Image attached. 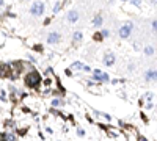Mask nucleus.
Segmentation results:
<instances>
[{
    "label": "nucleus",
    "mask_w": 157,
    "mask_h": 141,
    "mask_svg": "<svg viewBox=\"0 0 157 141\" xmlns=\"http://www.w3.org/2000/svg\"><path fill=\"white\" fill-rule=\"evenodd\" d=\"M24 85L29 89H39L41 85H43V77L36 69H30L24 77Z\"/></svg>",
    "instance_id": "1"
},
{
    "label": "nucleus",
    "mask_w": 157,
    "mask_h": 141,
    "mask_svg": "<svg viewBox=\"0 0 157 141\" xmlns=\"http://www.w3.org/2000/svg\"><path fill=\"white\" fill-rule=\"evenodd\" d=\"M91 80H93L94 83H98V85L110 83V75H108L107 72H104V70H101V69H93V72H91Z\"/></svg>",
    "instance_id": "2"
},
{
    "label": "nucleus",
    "mask_w": 157,
    "mask_h": 141,
    "mask_svg": "<svg viewBox=\"0 0 157 141\" xmlns=\"http://www.w3.org/2000/svg\"><path fill=\"white\" fill-rule=\"evenodd\" d=\"M132 30H134V24L131 22V20H127V22H124L119 28H118V36L119 39H131L132 36Z\"/></svg>",
    "instance_id": "3"
},
{
    "label": "nucleus",
    "mask_w": 157,
    "mask_h": 141,
    "mask_svg": "<svg viewBox=\"0 0 157 141\" xmlns=\"http://www.w3.org/2000/svg\"><path fill=\"white\" fill-rule=\"evenodd\" d=\"M44 11H46V5L43 2H33L32 6H30V14H32V16H35V17L43 16Z\"/></svg>",
    "instance_id": "4"
},
{
    "label": "nucleus",
    "mask_w": 157,
    "mask_h": 141,
    "mask_svg": "<svg viewBox=\"0 0 157 141\" xmlns=\"http://www.w3.org/2000/svg\"><path fill=\"white\" fill-rule=\"evenodd\" d=\"M102 64L105 68H113L116 64V55L113 52H105L104 56H102Z\"/></svg>",
    "instance_id": "5"
},
{
    "label": "nucleus",
    "mask_w": 157,
    "mask_h": 141,
    "mask_svg": "<svg viewBox=\"0 0 157 141\" xmlns=\"http://www.w3.org/2000/svg\"><path fill=\"white\" fill-rule=\"evenodd\" d=\"M143 80L146 83H157V69H146L143 72Z\"/></svg>",
    "instance_id": "6"
},
{
    "label": "nucleus",
    "mask_w": 157,
    "mask_h": 141,
    "mask_svg": "<svg viewBox=\"0 0 157 141\" xmlns=\"http://www.w3.org/2000/svg\"><path fill=\"white\" fill-rule=\"evenodd\" d=\"M60 41H61V34L58 32H50L49 34H47V38H46V42L49 46H57Z\"/></svg>",
    "instance_id": "7"
},
{
    "label": "nucleus",
    "mask_w": 157,
    "mask_h": 141,
    "mask_svg": "<svg viewBox=\"0 0 157 141\" xmlns=\"http://www.w3.org/2000/svg\"><path fill=\"white\" fill-rule=\"evenodd\" d=\"M79 17H80V14H79L77 10H69L66 13V20H68V24H69V25L77 24L79 22Z\"/></svg>",
    "instance_id": "8"
},
{
    "label": "nucleus",
    "mask_w": 157,
    "mask_h": 141,
    "mask_svg": "<svg viewBox=\"0 0 157 141\" xmlns=\"http://www.w3.org/2000/svg\"><path fill=\"white\" fill-rule=\"evenodd\" d=\"M104 24H105V17H104V14H102V13H98L96 16L91 19V25L94 28H102Z\"/></svg>",
    "instance_id": "9"
},
{
    "label": "nucleus",
    "mask_w": 157,
    "mask_h": 141,
    "mask_svg": "<svg viewBox=\"0 0 157 141\" xmlns=\"http://www.w3.org/2000/svg\"><path fill=\"white\" fill-rule=\"evenodd\" d=\"M71 41H72V44H80V42L83 41V32H82V30H76L72 33Z\"/></svg>",
    "instance_id": "10"
},
{
    "label": "nucleus",
    "mask_w": 157,
    "mask_h": 141,
    "mask_svg": "<svg viewBox=\"0 0 157 141\" xmlns=\"http://www.w3.org/2000/svg\"><path fill=\"white\" fill-rule=\"evenodd\" d=\"M154 53H155V47H154V46L149 44V46H145V47H143V55H145V56H152Z\"/></svg>",
    "instance_id": "11"
},
{
    "label": "nucleus",
    "mask_w": 157,
    "mask_h": 141,
    "mask_svg": "<svg viewBox=\"0 0 157 141\" xmlns=\"http://www.w3.org/2000/svg\"><path fill=\"white\" fill-rule=\"evenodd\" d=\"M66 102L63 100V97H53L52 99V107L53 108H60V107H63Z\"/></svg>",
    "instance_id": "12"
},
{
    "label": "nucleus",
    "mask_w": 157,
    "mask_h": 141,
    "mask_svg": "<svg viewBox=\"0 0 157 141\" xmlns=\"http://www.w3.org/2000/svg\"><path fill=\"white\" fill-rule=\"evenodd\" d=\"M83 66H85L83 63L77 60V61H72V63H71L69 69H71V70H80V72H82V69H83Z\"/></svg>",
    "instance_id": "13"
},
{
    "label": "nucleus",
    "mask_w": 157,
    "mask_h": 141,
    "mask_svg": "<svg viewBox=\"0 0 157 141\" xmlns=\"http://www.w3.org/2000/svg\"><path fill=\"white\" fill-rule=\"evenodd\" d=\"M154 97H155V96H154L152 91H146V93L143 94V97H141V99H143L145 102H152V100H154Z\"/></svg>",
    "instance_id": "14"
},
{
    "label": "nucleus",
    "mask_w": 157,
    "mask_h": 141,
    "mask_svg": "<svg viewBox=\"0 0 157 141\" xmlns=\"http://www.w3.org/2000/svg\"><path fill=\"white\" fill-rule=\"evenodd\" d=\"M135 69H137L135 60H131V61L127 63V72H129V74H132V72H135Z\"/></svg>",
    "instance_id": "15"
},
{
    "label": "nucleus",
    "mask_w": 157,
    "mask_h": 141,
    "mask_svg": "<svg viewBox=\"0 0 157 141\" xmlns=\"http://www.w3.org/2000/svg\"><path fill=\"white\" fill-rule=\"evenodd\" d=\"M76 135H77L79 138H83V136H86V132H85V129H82L80 125H77V127H76Z\"/></svg>",
    "instance_id": "16"
},
{
    "label": "nucleus",
    "mask_w": 157,
    "mask_h": 141,
    "mask_svg": "<svg viewBox=\"0 0 157 141\" xmlns=\"http://www.w3.org/2000/svg\"><path fill=\"white\" fill-rule=\"evenodd\" d=\"M61 6H63V2H57L55 5H53V8H52V13L53 14H58L61 11Z\"/></svg>",
    "instance_id": "17"
},
{
    "label": "nucleus",
    "mask_w": 157,
    "mask_h": 141,
    "mask_svg": "<svg viewBox=\"0 0 157 141\" xmlns=\"http://www.w3.org/2000/svg\"><path fill=\"white\" fill-rule=\"evenodd\" d=\"M99 32H101V34H102V38H104V39H105V38H110V30H108V28H104V27H102Z\"/></svg>",
    "instance_id": "18"
},
{
    "label": "nucleus",
    "mask_w": 157,
    "mask_h": 141,
    "mask_svg": "<svg viewBox=\"0 0 157 141\" xmlns=\"http://www.w3.org/2000/svg\"><path fill=\"white\" fill-rule=\"evenodd\" d=\"M6 133V141H17V136L13 132H5Z\"/></svg>",
    "instance_id": "19"
},
{
    "label": "nucleus",
    "mask_w": 157,
    "mask_h": 141,
    "mask_svg": "<svg viewBox=\"0 0 157 141\" xmlns=\"http://www.w3.org/2000/svg\"><path fill=\"white\" fill-rule=\"evenodd\" d=\"M93 41H96V42H101V41H104V38H102L101 32H94V34H93Z\"/></svg>",
    "instance_id": "20"
},
{
    "label": "nucleus",
    "mask_w": 157,
    "mask_h": 141,
    "mask_svg": "<svg viewBox=\"0 0 157 141\" xmlns=\"http://www.w3.org/2000/svg\"><path fill=\"white\" fill-rule=\"evenodd\" d=\"M151 30H152V33L157 34V19H152L151 20Z\"/></svg>",
    "instance_id": "21"
},
{
    "label": "nucleus",
    "mask_w": 157,
    "mask_h": 141,
    "mask_svg": "<svg viewBox=\"0 0 157 141\" xmlns=\"http://www.w3.org/2000/svg\"><path fill=\"white\" fill-rule=\"evenodd\" d=\"M132 49H134L135 52H140V50H143V47L138 44V42H134V44H132Z\"/></svg>",
    "instance_id": "22"
},
{
    "label": "nucleus",
    "mask_w": 157,
    "mask_h": 141,
    "mask_svg": "<svg viewBox=\"0 0 157 141\" xmlns=\"http://www.w3.org/2000/svg\"><path fill=\"white\" fill-rule=\"evenodd\" d=\"M129 3L134 5V6H137V8H141V0H131Z\"/></svg>",
    "instance_id": "23"
},
{
    "label": "nucleus",
    "mask_w": 157,
    "mask_h": 141,
    "mask_svg": "<svg viewBox=\"0 0 157 141\" xmlns=\"http://www.w3.org/2000/svg\"><path fill=\"white\" fill-rule=\"evenodd\" d=\"M5 129H6V127H14V121H13V119H8V121H5Z\"/></svg>",
    "instance_id": "24"
},
{
    "label": "nucleus",
    "mask_w": 157,
    "mask_h": 141,
    "mask_svg": "<svg viewBox=\"0 0 157 141\" xmlns=\"http://www.w3.org/2000/svg\"><path fill=\"white\" fill-rule=\"evenodd\" d=\"M53 74V69L52 68H47L46 70H44V77H49V75H52Z\"/></svg>",
    "instance_id": "25"
},
{
    "label": "nucleus",
    "mask_w": 157,
    "mask_h": 141,
    "mask_svg": "<svg viewBox=\"0 0 157 141\" xmlns=\"http://www.w3.org/2000/svg\"><path fill=\"white\" fill-rule=\"evenodd\" d=\"M33 50H35V52H43V46H41V44H35V46H33Z\"/></svg>",
    "instance_id": "26"
},
{
    "label": "nucleus",
    "mask_w": 157,
    "mask_h": 141,
    "mask_svg": "<svg viewBox=\"0 0 157 141\" xmlns=\"http://www.w3.org/2000/svg\"><path fill=\"white\" fill-rule=\"evenodd\" d=\"M0 100H2V102H6V100H8V99H6V93H5V91H2V93H0Z\"/></svg>",
    "instance_id": "27"
},
{
    "label": "nucleus",
    "mask_w": 157,
    "mask_h": 141,
    "mask_svg": "<svg viewBox=\"0 0 157 141\" xmlns=\"http://www.w3.org/2000/svg\"><path fill=\"white\" fill-rule=\"evenodd\" d=\"M27 130H29L27 127H25V129H20V130H17V135H19V136H24L25 133H27Z\"/></svg>",
    "instance_id": "28"
},
{
    "label": "nucleus",
    "mask_w": 157,
    "mask_h": 141,
    "mask_svg": "<svg viewBox=\"0 0 157 141\" xmlns=\"http://www.w3.org/2000/svg\"><path fill=\"white\" fill-rule=\"evenodd\" d=\"M82 72H90V74H91V72H93V69H91L90 66H86V64H85L83 69H82Z\"/></svg>",
    "instance_id": "29"
},
{
    "label": "nucleus",
    "mask_w": 157,
    "mask_h": 141,
    "mask_svg": "<svg viewBox=\"0 0 157 141\" xmlns=\"http://www.w3.org/2000/svg\"><path fill=\"white\" fill-rule=\"evenodd\" d=\"M65 75H66V77H72L74 74H72V70H71L69 68H68V69H65Z\"/></svg>",
    "instance_id": "30"
},
{
    "label": "nucleus",
    "mask_w": 157,
    "mask_h": 141,
    "mask_svg": "<svg viewBox=\"0 0 157 141\" xmlns=\"http://www.w3.org/2000/svg\"><path fill=\"white\" fill-rule=\"evenodd\" d=\"M145 108H146V110L154 108V104H152V102H146V104H145Z\"/></svg>",
    "instance_id": "31"
},
{
    "label": "nucleus",
    "mask_w": 157,
    "mask_h": 141,
    "mask_svg": "<svg viewBox=\"0 0 157 141\" xmlns=\"http://www.w3.org/2000/svg\"><path fill=\"white\" fill-rule=\"evenodd\" d=\"M50 83H52V80H50V79H46V80H44V85H46V88H49V86H50Z\"/></svg>",
    "instance_id": "32"
},
{
    "label": "nucleus",
    "mask_w": 157,
    "mask_h": 141,
    "mask_svg": "<svg viewBox=\"0 0 157 141\" xmlns=\"http://www.w3.org/2000/svg\"><path fill=\"white\" fill-rule=\"evenodd\" d=\"M0 141H6V133H0Z\"/></svg>",
    "instance_id": "33"
},
{
    "label": "nucleus",
    "mask_w": 157,
    "mask_h": 141,
    "mask_svg": "<svg viewBox=\"0 0 157 141\" xmlns=\"http://www.w3.org/2000/svg\"><path fill=\"white\" fill-rule=\"evenodd\" d=\"M27 58H29L32 63H36V58H35V56H33V55H29V56H27Z\"/></svg>",
    "instance_id": "34"
},
{
    "label": "nucleus",
    "mask_w": 157,
    "mask_h": 141,
    "mask_svg": "<svg viewBox=\"0 0 157 141\" xmlns=\"http://www.w3.org/2000/svg\"><path fill=\"white\" fill-rule=\"evenodd\" d=\"M141 119H143V121H145V122H148V118H146V115H145V113H141Z\"/></svg>",
    "instance_id": "35"
},
{
    "label": "nucleus",
    "mask_w": 157,
    "mask_h": 141,
    "mask_svg": "<svg viewBox=\"0 0 157 141\" xmlns=\"http://www.w3.org/2000/svg\"><path fill=\"white\" fill-rule=\"evenodd\" d=\"M50 24V17H46L44 19V25H49Z\"/></svg>",
    "instance_id": "36"
},
{
    "label": "nucleus",
    "mask_w": 157,
    "mask_h": 141,
    "mask_svg": "<svg viewBox=\"0 0 157 141\" xmlns=\"http://www.w3.org/2000/svg\"><path fill=\"white\" fill-rule=\"evenodd\" d=\"M119 2H131V0H119Z\"/></svg>",
    "instance_id": "37"
},
{
    "label": "nucleus",
    "mask_w": 157,
    "mask_h": 141,
    "mask_svg": "<svg viewBox=\"0 0 157 141\" xmlns=\"http://www.w3.org/2000/svg\"><path fill=\"white\" fill-rule=\"evenodd\" d=\"M58 141H61V140H58Z\"/></svg>",
    "instance_id": "38"
},
{
    "label": "nucleus",
    "mask_w": 157,
    "mask_h": 141,
    "mask_svg": "<svg viewBox=\"0 0 157 141\" xmlns=\"http://www.w3.org/2000/svg\"><path fill=\"white\" fill-rule=\"evenodd\" d=\"M24 2H25V0H24Z\"/></svg>",
    "instance_id": "39"
}]
</instances>
